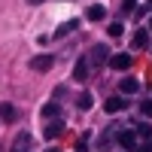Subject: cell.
Here are the masks:
<instances>
[{
    "label": "cell",
    "instance_id": "6da1fadb",
    "mask_svg": "<svg viewBox=\"0 0 152 152\" xmlns=\"http://www.w3.org/2000/svg\"><path fill=\"white\" fill-rule=\"evenodd\" d=\"M52 64H55V55H37V58H31V70H37V73H46Z\"/></svg>",
    "mask_w": 152,
    "mask_h": 152
},
{
    "label": "cell",
    "instance_id": "7a4b0ae2",
    "mask_svg": "<svg viewBox=\"0 0 152 152\" xmlns=\"http://www.w3.org/2000/svg\"><path fill=\"white\" fill-rule=\"evenodd\" d=\"M110 67H113V70H128V67H131V55H128V52L113 55V58H110Z\"/></svg>",
    "mask_w": 152,
    "mask_h": 152
},
{
    "label": "cell",
    "instance_id": "3957f363",
    "mask_svg": "<svg viewBox=\"0 0 152 152\" xmlns=\"http://www.w3.org/2000/svg\"><path fill=\"white\" fill-rule=\"evenodd\" d=\"M125 107H128V104H125V97H119V94H116V97H110L107 104H104V110H107V113H122Z\"/></svg>",
    "mask_w": 152,
    "mask_h": 152
},
{
    "label": "cell",
    "instance_id": "277c9868",
    "mask_svg": "<svg viewBox=\"0 0 152 152\" xmlns=\"http://www.w3.org/2000/svg\"><path fill=\"white\" fill-rule=\"evenodd\" d=\"M46 137H49V140H55V137H61V134H64V122H52V125H46V131H43Z\"/></svg>",
    "mask_w": 152,
    "mask_h": 152
},
{
    "label": "cell",
    "instance_id": "5b68a950",
    "mask_svg": "<svg viewBox=\"0 0 152 152\" xmlns=\"http://www.w3.org/2000/svg\"><path fill=\"white\" fill-rule=\"evenodd\" d=\"M28 146H31V134L24 131V134H18V137H15V143H12V152H28Z\"/></svg>",
    "mask_w": 152,
    "mask_h": 152
},
{
    "label": "cell",
    "instance_id": "8992f818",
    "mask_svg": "<svg viewBox=\"0 0 152 152\" xmlns=\"http://www.w3.org/2000/svg\"><path fill=\"white\" fill-rule=\"evenodd\" d=\"M91 58H94V64H100V61H107V58H110V49H107L104 43H97V46L91 49Z\"/></svg>",
    "mask_w": 152,
    "mask_h": 152
},
{
    "label": "cell",
    "instance_id": "52a82bcc",
    "mask_svg": "<svg viewBox=\"0 0 152 152\" xmlns=\"http://www.w3.org/2000/svg\"><path fill=\"white\" fill-rule=\"evenodd\" d=\"M119 143H122L125 149H134V143H137V137H134V131H119Z\"/></svg>",
    "mask_w": 152,
    "mask_h": 152
},
{
    "label": "cell",
    "instance_id": "ba28073f",
    "mask_svg": "<svg viewBox=\"0 0 152 152\" xmlns=\"http://www.w3.org/2000/svg\"><path fill=\"white\" fill-rule=\"evenodd\" d=\"M104 12H107V6H88L85 18H88V21H100V18H104Z\"/></svg>",
    "mask_w": 152,
    "mask_h": 152
},
{
    "label": "cell",
    "instance_id": "9c48e42d",
    "mask_svg": "<svg viewBox=\"0 0 152 152\" xmlns=\"http://www.w3.org/2000/svg\"><path fill=\"white\" fill-rule=\"evenodd\" d=\"M137 91H140L137 79H122V94H137Z\"/></svg>",
    "mask_w": 152,
    "mask_h": 152
},
{
    "label": "cell",
    "instance_id": "30bf717a",
    "mask_svg": "<svg viewBox=\"0 0 152 152\" xmlns=\"http://www.w3.org/2000/svg\"><path fill=\"white\" fill-rule=\"evenodd\" d=\"M149 46V31H137L134 34V49H146Z\"/></svg>",
    "mask_w": 152,
    "mask_h": 152
},
{
    "label": "cell",
    "instance_id": "8fae6325",
    "mask_svg": "<svg viewBox=\"0 0 152 152\" xmlns=\"http://www.w3.org/2000/svg\"><path fill=\"white\" fill-rule=\"evenodd\" d=\"M0 119L12 122V119H15V107H12V104H0Z\"/></svg>",
    "mask_w": 152,
    "mask_h": 152
},
{
    "label": "cell",
    "instance_id": "7c38bea8",
    "mask_svg": "<svg viewBox=\"0 0 152 152\" xmlns=\"http://www.w3.org/2000/svg\"><path fill=\"white\" fill-rule=\"evenodd\" d=\"M91 104H94V97L88 94V91H82L79 100H76V107H79V110H91Z\"/></svg>",
    "mask_w": 152,
    "mask_h": 152
},
{
    "label": "cell",
    "instance_id": "4fadbf2b",
    "mask_svg": "<svg viewBox=\"0 0 152 152\" xmlns=\"http://www.w3.org/2000/svg\"><path fill=\"white\" fill-rule=\"evenodd\" d=\"M73 28H76V21H64V24H61V28L55 31V37H58V40H61V37H67V34H70Z\"/></svg>",
    "mask_w": 152,
    "mask_h": 152
},
{
    "label": "cell",
    "instance_id": "5bb4252c",
    "mask_svg": "<svg viewBox=\"0 0 152 152\" xmlns=\"http://www.w3.org/2000/svg\"><path fill=\"white\" fill-rule=\"evenodd\" d=\"M107 34H110V37H122V34H125V24H122V21H113L110 28H107Z\"/></svg>",
    "mask_w": 152,
    "mask_h": 152
},
{
    "label": "cell",
    "instance_id": "9a60e30c",
    "mask_svg": "<svg viewBox=\"0 0 152 152\" xmlns=\"http://www.w3.org/2000/svg\"><path fill=\"white\" fill-rule=\"evenodd\" d=\"M85 73H88V64H85V61H79V64L73 67V76H76V79H85Z\"/></svg>",
    "mask_w": 152,
    "mask_h": 152
},
{
    "label": "cell",
    "instance_id": "2e32d148",
    "mask_svg": "<svg viewBox=\"0 0 152 152\" xmlns=\"http://www.w3.org/2000/svg\"><path fill=\"white\" fill-rule=\"evenodd\" d=\"M137 134H140V137H146V140H152V125H137Z\"/></svg>",
    "mask_w": 152,
    "mask_h": 152
},
{
    "label": "cell",
    "instance_id": "e0dca14e",
    "mask_svg": "<svg viewBox=\"0 0 152 152\" xmlns=\"http://www.w3.org/2000/svg\"><path fill=\"white\" fill-rule=\"evenodd\" d=\"M43 116H46V119L58 116V104H46V107H43Z\"/></svg>",
    "mask_w": 152,
    "mask_h": 152
},
{
    "label": "cell",
    "instance_id": "ac0fdd59",
    "mask_svg": "<svg viewBox=\"0 0 152 152\" xmlns=\"http://www.w3.org/2000/svg\"><path fill=\"white\" fill-rule=\"evenodd\" d=\"M134 6H137V0H122V12H125V15L134 12Z\"/></svg>",
    "mask_w": 152,
    "mask_h": 152
},
{
    "label": "cell",
    "instance_id": "d6986e66",
    "mask_svg": "<svg viewBox=\"0 0 152 152\" xmlns=\"http://www.w3.org/2000/svg\"><path fill=\"white\" fill-rule=\"evenodd\" d=\"M140 113H143V116H152V100H146V104H140Z\"/></svg>",
    "mask_w": 152,
    "mask_h": 152
},
{
    "label": "cell",
    "instance_id": "ffe728a7",
    "mask_svg": "<svg viewBox=\"0 0 152 152\" xmlns=\"http://www.w3.org/2000/svg\"><path fill=\"white\" fill-rule=\"evenodd\" d=\"M137 152H152V140H146V143H143L140 149H137Z\"/></svg>",
    "mask_w": 152,
    "mask_h": 152
},
{
    "label": "cell",
    "instance_id": "44dd1931",
    "mask_svg": "<svg viewBox=\"0 0 152 152\" xmlns=\"http://www.w3.org/2000/svg\"><path fill=\"white\" fill-rule=\"evenodd\" d=\"M28 3H31V6H37V3H46V0H28Z\"/></svg>",
    "mask_w": 152,
    "mask_h": 152
},
{
    "label": "cell",
    "instance_id": "7402d4cb",
    "mask_svg": "<svg viewBox=\"0 0 152 152\" xmlns=\"http://www.w3.org/2000/svg\"><path fill=\"white\" fill-rule=\"evenodd\" d=\"M76 152H88V149H85V146H82V143H79V146H76Z\"/></svg>",
    "mask_w": 152,
    "mask_h": 152
},
{
    "label": "cell",
    "instance_id": "603a6c76",
    "mask_svg": "<svg viewBox=\"0 0 152 152\" xmlns=\"http://www.w3.org/2000/svg\"><path fill=\"white\" fill-rule=\"evenodd\" d=\"M49 152H58V149H49Z\"/></svg>",
    "mask_w": 152,
    "mask_h": 152
}]
</instances>
